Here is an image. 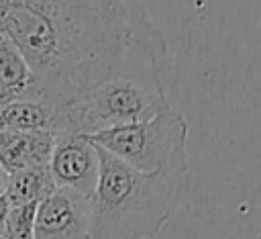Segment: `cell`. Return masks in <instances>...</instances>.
Returning a JSON list of instances; mask_svg holds the SVG:
<instances>
[{"label":"cell","instance_id":"cell-13","mask_svg":"<svg viewBox=\"0 0 261 239\" xmlns=\"http://www.w3.org/2000/svg\"><path fill=\"white\" fill-rule=\"evenodd\" d=\"M6 182H8V174H6L4 168L0 165V196L6 192Z\"/></svg>","mask_w":261,"mask_h":239},{"label":"cell","instance_id":"cell-10","mask_svg":"<svg viewBox=\"0 0 261 239\" xmlns=\"http://www.w3.org/2000/svg\"><path fill=\"white\" fill-rule=\"evenodd\" d=\"M55 190L53 178L47 168H24L14 174H8L6 182V200L10 206H24V204H39Z\"/></svg>","mask_w":261,"mask_h":239},{"label":"cell","instance_id":"cell-3","mask_svg":"<svg viewBox=\"0 0 261 239\" xmlns=\"http://www.w3.org/2000/svg\"><path fill=\"white\" fill-rule=\"evenodd\" d=\"M98 149L100 174L90 198V239H153L173 212L188 176L143 174Z\"/></svg>","mask_w":261,"mask_h":239},{"label":"cell","instance_id":"cell-11","mask_svg":"<svg viewBox=\"0 0 261 239\" xmlns=\"http://www.w3.org/2000/svg\"><path fill=\"white\" fill-rule=\"evenodd\" d=\"M39 204L10 206L6 223V239H33V225Z\"/></svg>","mask_w":261,"mask_h":239},{"label":"cell","instance_id":"cell-9","mask_svg":"<svg viewBox=\"0 0 261 239\" xmlns=\"http://www.w3.org/2000/svg\"><path fill=\"white\" fill-rule=\"evenodd\" d=\"M39 100V84L16 45L0 33V102Z\"/></svg>","mask_w":261,"mask_h":239},{"label":"cell","instance_id":"cell-12","mask_svg":"<svg viewBox=\"0 0 261 239\" xmlns=\"http://www.w3.org/2000/svg\"><path fill=\"white\" fill-rule=\"evenodd\" d=\"M8 214H10V202L6 200V196H0V237L6 239V223H8Z\"/></svg>","mask_w":261,"mask_h":239},{"label":"cell","instance_id":"cell-1","mask_svg":"<svg viewBox=\"0 0 261 239\" xmlns=\"http://www.w3.org/2000/svg\"><path fill=\"white\" fill-rule=\"evenodd\" d=\"M128 29L120 0H0V33L29 63L39 98L80 100L118 63Z\"/></svg>","mask_w":261,"mask_h":239},{"label":"cell","instance_id":"cell-2","mask_svg":"<svg viewBox=\"0 0 261 239\" xmlns=\"http://www.w3.org/2000/svg\"><path fill=\"white\" fill-rule=\"evenodd\" d=\"M171 57L161 31L145 10L130 14L124 51L112 71L77 100L80 133L98 131L151 118L167 106Z\"/></svg>","mask_w":261,"mask_h":239},{"label":"cell","instance_id":"cell-6","mask_svg":"<svg viewBox=\"0 0 261 239\" xmlns=\"http://www.w3.org/2000/svg\"><path fill=\"white\" fill-rule=\"evenodd\" d=\"M49 174L55 188H67L86 198H92L100 174V157L96 145L80 133L57 137L49 159Z\"/></svg>","mask_w":261,"mask_h":239},{"label":"cell","instance_id":"cell-4","mask_svg":"<svg viewBox=\"0 0 261 239\" xmlns=\"http://www.w3.org/2000/svg\"><path fill=\"white\" fill-rule=\"evenodd\" d=\"M88 139L137 172L188 176V123L171 104L151 118L110 127Z\"/></svg>","mask_w":261,"mask_h":239},{"label":"cell","instance_id":"cell-7","mask_svg":"<svg viewBox=\"0 0 261 239\" xmlns=\"http://www.w3.org/2000/svg\"><path fill=\"white\" fill-rule=\"evenodd\" d=\"M88 229L90 198L67 188H55L37 206L33 239H90Z\"/></svg>","mask_w":261,"mask_h":239},{"label":"cell","instance_id":"cell-14","mask_svg":"<svg viewBox=\"0 0 261 239\" xmlns=\"http://www.w3.org/2000/svg\"><path fill=\"white\" fill-rule=\"evenodd\" d=\"M0 239H4V237H0Z\"/></svg>","mask_w":261,"mask_h":239},{"label":"cell","instance_id":"cell-5","mask_svg":"<svg viewBox=\"0 0 261 239\" xmlns=\"http://www.w3.org/2000/svg\"><path fill=\"white\" fill-rule=\"evenodd\" d=\"M0 131H49L55 137L75 135L80 133L77 100L22 98L0 102Z\"/></svg>","mask_w":261,"mask_h":239},{"label":"cell","instance_id":"cell-8","mask_svg":"<svg viewBox=\"0 0 261 239\" xmlns=\"http://www.w3.org/2000/svg\"><path fill=\"white\" fill-rule=\"evenodd\" d=\"M57 137L49 131H0V165L6 174L47 168Z\"/></svg>","mask_w":261,"mask_h":239}]
</instances>
